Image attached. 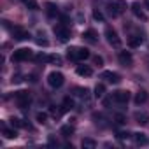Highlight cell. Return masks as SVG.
I'll list each match as a JSON object with an SVG mask.
<instances>
[{"label": "cell", "instance_id": "cell-1", "mask_svg": "<svg viewBox=\"0 0 149 149\" xmlns=\"http://www.w3.org/2000/svg\"><path fill=\"white\" fill-rule=\"evenodd\" d=\"M91 54L86 47H77V46H74V47H68L67 51V58L72 60V61H83V60H88Z\"/></svg>", "mask_w": 149, "mask_h": 149}, {"label": "cell", "instance_id": "cell-2", "mask_svg": "<svg viewBox=\"0 0 149 149\" xmlns=\"http://www.w3.org/2000/svg\"><path fill=\"white\" fill-rule=\"evenodd\" d=\"M63 83H65V77H63L61 72H56V70L49 72V76H47V84H49L51 88H54V90H56V88H61Z\"/></svg>", "mask_w": 149, "mask_h": 149}, {"label": "cell", "instance_id": "cell-3", "mask_svg": "<svg viewBox=\"0 0 149 149\" xmlns=\"http://www.w3.org/2000/svg\"><path fill=\"white\" fill-rule=\"evenodd\" d=\"M125 11H126V2L125 0H114L112 4H109V16L111 18H118Z\"/></svg>", "mask_w": 149, "mask_h": 149}, {"label": "cell", "instance_id": "cell-4", "mask_svg": "<svg viewBox=\"0 0 149 149\" xmlns=\"http://www.w3.org/2000/svg\"><path fill=\"white\" fill-rule=\"evenodd\" d=\"M104 33H105V39H107V42H109L112 47H121V39H119L118 32H116L112 26H107Z\"/></svg>", "mask_w": 149, "mask_h": 149}, {"label": "cell", "instance_id": "cell-5", "mask_svg": "<svg viewBox=\"0 0 149 149\" xmlns=\"http://www.w3.org/2000/svg\"><path fill=\"white\" fill-rule=\"evenodd\" d=\"M14 100H16V104L19 105V107H28L30 105V102H32V97H30V93L28 91H25V90H21V91H16L14 93Z\"/></svg>", "mask_w": 149, "mask_h": 149}, {"label": "cell", "instance_id": "cell-6", "mask_svg": "<svg viewBox=\"0 0 149 149\" xmlns=\"http://www.w3.org/2000/svg\"><path fill=\"white\" fill-rule=\"evenodd\" d=\"M28 58H32V49H28V47L16 49V51L13 53V56H11L13 61H25V60H28Z\"/></svg>", "mask_w": 149, "mask_h": 149}, {"label": "cell", "instance_id": "cell-7", "mask_svg": "<svg viewBox=\"0 0 149 149\" xmlns=\"http://www.w3.org/2000/svg\"><path fill=\"white\" fill-rule=\"evenodd\" d=\"M53 32H54V35L58 37L60 42H67V40L70 39V30H68L67 26H63V25H56V26L53 28Z\"/></svg>", "mask_w": 149, "mask_h": 149}, {"label": "cell", "instance_id": "cell-8", "mask_svg": "<svg viewBox=\"0 0 149 149\" xmlns=\"http://www.w3.org/2000/svg\"><path fill=\"white\" fill-rule=\"evenodd\" d=\"M112 100L118 102V104H128V100H130V91L118 90V91L112 93Z\"/></svg>", "mask_w": 149, "mask_h": 149}, {"label": "cell", "instance_id": "cell-9", "mask_svg": "<svg viewBox=\"0 0 149 149\" xmlns=\"http://www.w3.org/2000/svg\"><path fill=\"white\" fill-rule=\"evenodd\" d=\"M13 35H14L16 40H28V39H30V32L23 30L21 26H14V28H13Z\"/></svg>", "mask_w": 149, "mask_h": 149}, {"label": "cell", "instance_id": "cell-10", "mask_svg": "<svg viewBox=\"0 0 149 149\" xmlns=\"http://www.w3.org/2000/svg\"><path fill=\"white\" fill-rule=\"evenodd\" d=\"M118 60H119V63H121V65H125V67H128V65H132V63H133V56H132V53H130V51H119Z\"/></svg>", "mask_w": 149, "mask_h": 149}, {"label": "cell", "instance_id": "cell-11", "mask_svg": "<svg viewBox=\"0 0 149 149\" xmlns=\"http://www.w3.org/2000/svg\"><path fill=\"white\" fill-rule=\"evenodd\" d=\"M102 79H105V81H109V83H112V84H118V83L121 81V76H119V74H116V72L105 70V72H102Z\"/></svg>", "mask_w": 149, "mask_h": 149}, {"label": "cell", "instance_id": "cell-12", "mask_svg": "<svg viewBox=\"0 0 149 149\" xmlns=\"http://www.w3.org/2000/svg\"><path fill=\"white\" fill-rule=\"evenodd\" d=\"M132 13L139 18V19H147V16H146V13L142 11V6H140V2H133L132 4Z\"/></svg>", "mask_w": 149, "mask_h": 149}, {"label": "cell", "instance_id": "cell-13", "mask_svg": "<svg viewBox=\"0 0 149 149\" xmlns=\"http://www.w3.org/2000/svg\"><path fill=\"white\" fill-rule=\"evenodd\" d=\"M83 39H84L86 42H90V44H97V42H98V35H97V32L91 30V28L83 33Z\"/></svg>", "mask_w": 149, "mask_h": 149}, {"label": "cell", "instance_id": "cell-14", "mask_svg": "<svg viewBox=\"0 0 149 149\" xmlns=\"http://www.w3.org/2000/svg\"><path fill=\"white\" fill-rule=\"evenodd\" d=\"M76 72L79 74L81 77H90L91 74H93V68L90 67V65H77V68H76Z\"/></svg>", "mask_w": 149, "mask_h": 149}, {"label": "cell", "instance_id": "cell-15", "mask_svg": "<svg viewBox=\"0 0 149 149\" xmlns=\"http://www.w3.org/2000/svg\"><path fill=\"white\" fill-rule=\"evenodd\" d=\"M133 118H135V121H137L139 125H147V123H149V114L144 112V111H137V112L133 114Z\"/></svg>", "mask_w": 149, "mask_h": 149}, {"label": "cell", "instance_id": "cell-16", "mask_svg": "<svg viewBox=\"0 0 149 149\" xmlns=\"http://www.w3.org/2000/svg\"><path fill=\"white\" fill-rule=\"evenodd\" d=\"M142 42H144V39L140 35H133V37L128 39V46L130 47H139V46H142Z\"/></svg>", "mask_w": 149, "mask_h": 149}, {"label": "cell", "instance_id": "cell-17", "mask_svg": "<svg viewBox=\"0 0 149 149\" xmlns=\"http://www.w3.org/2000/svg\"><path fill=\"white\" fill-rule=\"evenodd\" d=\"M46 13H47V16H49V18H54V16L58 14V7H56L54 4H51V2H49V4H46Z\"/></svg>", "mask_w": 149, "mask_h": 149}, {"label": "cell", "instance_id": "cell-18", "mask_svg": "<svg viewBox=\"0 0 149 149\" xmlns=\"http://www.w3.org/2000/svg\"><path fill=\"white\" fill-rule=\"evenodd\" d=\"M146 100H147V93H146L144 90H140V91L135 95V104H137V105H140V104H144Z\"/></svg>", "mask_w": 149, "mask_h": 149}, {"label": "cell", "instance_id": "cell-19", "mask_svg": "<svg viewBox=\"0 0 149 149\" xmlns=\"http://www.w3.org/2000/svg\"><path fill=\"white\" fill-rule=\"evenodd\" d=\"M81 146H83V147H86V149H95V147H97V142H95L93 139H90V137H86V139H83V142H81Z\"/></svg>", "mask_w": 149, "mask_h": 149}, {"label": "cell", "instance_id": "cell-20", "mask_svg": "<svg viewBox=\"0 0 149 149\" xmlns=\"http://www.w3.org/2000/svg\"><path fill=\"white\" fill-rule=\"evenodd\" d=\"M4 137H6V139H16L18 133H16L14 128H4Z\"/></svg>", "mask_w": 149, "mask_h": 149}, {"label": "cell", "instance_id": "cell-21", "mask_svg": "<svg viewBox=\"0 0 149 149\" xmlns=\"http://www.w3.org/2000/svg\"><path fill=\"white\" fill-rule=\"evenodd\" d=\"M21 2H23L28 9H32V11H37V9H39V4L35 2V0H21Z\"/></svg>", "mask_w": 149, "mask_h": 149}, {"label": "cell", "instance_id": "cell-22", "mask_svg": "<svg viewBox=\"0 0 149 149\" xmlns=\"http://www.w3.org/2000/svg\"><path fill=\"white\" fill-rule=\"evenodd\" d=\"M104 93H105V86H104V84H97V86H95V97H97V98H102Z\"/></svg>", "mask_w": 149, "mask_h": 149}, {"label": "cell", "instance_id": "cell-23", "mask_svg": "<svg viewBox=\"0 0 149 149\" xmlns=\"http://www.w3.org/2000/svg\"><path fill=\"white\" fill-rule=\"evenodd\" d=\"M61 135H65V137H70L72 133H74V126H70V125H65V126H61Z\"/></svg>", "mask_w": 149, "mask_h": 149}, {"label": "cell", "instance_id": "cell-24", "mask_svg": "<svg viewBox=\"0 0 149 149\" xmlns=\"http://www.w3.org/2000/svg\"><path fill=\"white\" fill-rule=\"evenodd\" d=\"M133 139H135L137 144H146V142H147V139H146L144 133H133Z\"/></svg>", "mask_w": 149, "mask_h": 149}, {"label": "cell", "instance_id": "cell-25", "mask_svg": "<svg viewBox=\"0 0 149 149\" xmlns=\"http://www.w3.org/2000/svg\"><path fill=\"white\" fill-rule=\"evenodd\" d=\"M11 125H13V126H16V128H21V126H26V125H25V123H23L21 119H18V118H13V119H11Z\"/></svg>", "mask_w": 149, "mask_h": 149}, {"label": "cell", "instance_id": "cell-26", "mask_svg": "<svg viewBox=\"0 0 149 149\" xmlns=\"http://www.w3.org/2000/svg\"><path fill=\"white\" fill-rule=\"evenodd\" d=\"M132 135H133V133H128V132H119V133H118V139H119V140H128Z\"/></svg>", "mask_w": 149, "mask_h": 149}, {"label": "cell", "instance_id": "cell-27", "mask_svg": "<svg viewBox=\"0 0 149 149\" xmlns=\"http://www.w3.org/2000/svg\"><path fill=\"white\" fill-rule=\"evenodd\" d=\"M37 121H39L40 125L46 123V121H47V114H46V112H39V114H37Z\"/></svg>", "mask_w": 149, "mask_h": 149}, {"label": "cell", "instance_id": "cell-28", "mask_svg": "<svg viewBox=\"0 0 149 149\" xmlns=\"http://www.w3.org/2000/svg\"><path fill=\"white\" fill-rule=\"evenodd\" d=\"M93 18H95L97 21H104V14H102L100 11H97V9L93 11Z\"/></svg>", "mask_w": 149, "mask_h": 149}, {"label": "cell", "instance_id": "cell-29", "mask_svg": "<svg viewBox=\"0 0 149 149\" xmlns=\"http://www.w3.org/2000/svg\"><path fill=\"white\" fill-rule=\"evenodd\" d=\"M63 105H65L63 109L67 111V109H72V107H74V102H72L70 98H65V100H63Z\"/></svg>", "mask_w": 149, "mask_h": 149}, {"label": "cell", "instance_id": "cell-30", "mask_svg": "<svg viewBox=\"0 0 149 149\" xmlns=\"http://www.w3.org/2000/svg\"><path fill=\"white\" fill-rule=\"evenodd\" d=\"M93 61H95V65H98V67H100V65H104V58H102V56H95V58H93Z\"/></svg>", "mask_w": 149, "mask_h": 149}, {"label": "cell", "instance_id": "cell-31", "mask_svg": "<svg viewBox=\"0 0 149 149\" xmlns=\"http://www.w3.org/2000/svg\"><path fill=\"white\" fill-rule=\"evenodd\" d=\"M116 121H118L119 125H123L126 119H125V116H123V114H116Z\"/></svg>", "mask_w": 149, "mask_h": 149}, {"label": "cell", "instance_id": "cell-32", "mask_svg": "<svg viewBox=\"0 0 149 149\" xmlns=\"http://www.w3.org/2000/svg\"><path fill=\"white\" fill-rule=\"evenodd\" d=\"M49 61H54V63H58V65H60V63H61V58L56 54V56H51V60H49Z\"/></svg>", "mask_w": 149, "mask_h": 149}, {"label": "cell", "instance_id": "cell-33", "mask_svg": "<svg viewBox=\"0 0 149 149\" xmlns=\"http://www.w3.org/2000/svg\"><path fill=\"white\" fill-rule=\"evenodd\" d=\"M37 44L39 46H47V40L46 39H37Z\"/></svg>", "mask_w": 149, "mask_h": 149}]
</instances>
